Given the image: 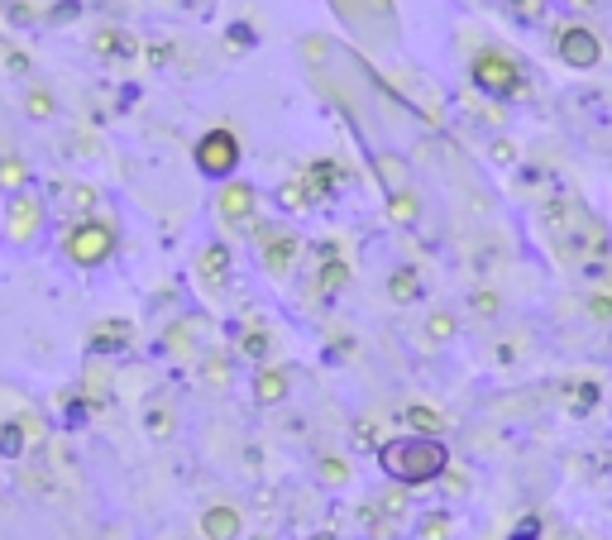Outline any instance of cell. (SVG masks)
<instances>
[{
    "label": "cell",
    "instance_id": "28",
    "mask_svg": "<svg viewBox=\"0 0 612 540\" xmlns=\"http://www.w3.org/2000/svg\"><path fill=\"white\" fill-rule=\"evenodd\" d=\"M321 478H326V483H345V478H350V464H340V459H321Z\"/></svg>",
    "mask_w": 612,
    "mask_h": 540
},
{
    "label": "cell",
    "instance_id": "32",
    "mask_svg": "<svg viewBox=\"0 0 612 540\" xmlns=\"http://www.w3.org/2000/svg\"><path fill=\"white\" fill-rule=\"evenodd\" d=\"M244 349H249L254 359H263V349H268V335H249V340H244Z\"/></svg>",
    "mask_w": 612,
    "mask_h": 540
},
{
    "label": "cell",
    "instance_id": "15",
    "mask_svg": "<svg viewBox=\"0 0 612 540\" xmlns=\"http://www.w3.org/2000/svg\"><path fill=\"white\" fill-rule=\"evenodd\" d=\"M388 297H393L397 306L421 302V273H416V268H397L393 278H388Z\"/></svg>",
    "mask_w": 612,
    "mask_h": 540
},
{
    "label": "cell",
    "instance_id": "16",
    "mask_svg": "<svg viewBox=\"0 0 612 540\" xmlns=\"http://www.w3.org/2000/svg\"><path fill=\"white\" fill-rule=\"evenodd\" d=\"M130 345V321H106L91 330V349L96 354H110V349H125Z\"/></svg>",
    "mask_w": 612,
    "mask_h": 540
},
{
    "label": "cell",
    "instance_id": "36",
    "mask_svg": "<svg viewBox=\"0 0 612 540\" xmlns=\"http://www.w3.org/2000/svg\"><path fill=\"white\" fill-rule=\"evenodd\" d=\"M201 540H206V536H201Z\"/></svg>",
    "mask_w": 612,
    "mask_h": 540
},
{
    "label": "cell",
    "instance_id": "33",
    "mask_svg": "<svg viewBox=\"0 0 612 540\" xmlns=\"http://www.w3.org/2000/svg\"><path fill=\"white\" fill-rule=\"evenodd\" d=\"M507 540H541V521H526L517 536H507Z\"/></svg>",
    "mask_w": 612,
    "mask_h": 540
},
{
    "label": "cell",
    "instance_id": "3",
    "mask_svg": "<svg viewBox=\"0 0 612 540\" xmlns=\"http://www.w3.org/2000/svg\"><path fill=\"white\" fill-rule=\"evenodd\" d=\"M469 77H474V87H479L483 96H493V101H512V96H522V87H526L522 67L512 63L507 53H498V48H483L479 58H474V67H469Z\"/></svg>",
    "mask_w": 612,
    "mask_h": 540
},
{
    "label": "cell",
    "instance_id": "29",
    "mask_svg": "<svg viewBox=\"0 0 612 540\" xmlns=\"http://www.w3.org/2000/svg\"><path fill=\"white\" fill-rule=\"evenodd\" d=\"M0 63L10 67V72H24V67H29V58H24L20 48H10V44H0Z\"/></svg>",
    "mask_w": 612,
    "mask_h": 540
},
{
    "label": "cell",
    "instance_id": "10",
    "mask_svg": "<svg viewBox=\"0 0 612 540\" xmlns=\"http://www.w3.org/2000/svg\"><path fill=\"white\" fill-rule=\"evenodd\" d=\"M240 512L235 507H211L206 517H201V536L206 540H240Z\"/></svg>",
    "mask_w": 612,
    "mask_h": 540
},
{
    "label": "cell",
    "instance_id": "13",
    "mask_svg": "<svg viewBox=\"0 0 612 540\" xmlns=\"http://www.w3.org/2000/svg\"><path fill=\"white\" fill-rule=\"evenodd\" d=\"M254 397H259L263 407L283 402L287 397V373L283 368H259V373H254Z\"/></svg>",
    "mask_w": 612,
    "mask_h": 540
},
{
    "label": "cell",
    "instance_id": "21",
    "mask_svg": "<svg viewBox=\"0 0 612 540\" xmlns=\"http://www.w3.org/2000/svg\"><path fill=\"white\" fill-rule=\"evenodd\" d=\"M96 53H134V44L120 29H101V34H96Z\"/></svg>",
    "mask_w": 612,
    "mask_h": 540
},
{
    "label": "cell",
    "instance_id": "31",
    "mask_svg": "<svg viewBox=\"0 0 612 540\" xmlns=\"http://www.w3.org/2000/svg\"><path fill=\"white\" fill-rule=\"evenodd\" d=\"M168 426H173V421H168V411H149V431L153 435H168Z\"/></svg>",
    "mask_w": 612,
    "mask_h": 540
},
{
    "label": "cell",
    "instance_id": "1",
    "mask_svg": "<svg viewBox=\"0 0 612 540\" xmlns=\"http://www.w3.org/2000/svg\"><path fill=\"white\" fill-rule=\"evenodd\" d=\"M378 469L402 483V488H421V483H436L450 469V450L436 435H397L388 445H378Z\"/></svg>",
    "mask_w": 612,
    "mask_h": 540
},
{
    "label": "cell",
    "instance_id": "22",
    "mask_svg": "<svg viewBox=\"0 0 612 540\" xmlns=\"http://www.w3.org/2000/svg\"><path fill=\"white\" fill-rule=\"evenodd\" d=\"M450 335H455V316L436 311V316L426 321V340H431V345H440V340H450Z\"/></svg>",
    "mask_w": 612,
    "mask_h": 540
},
{
    "label": "cell",
    "instance_id": "7",
    "mask_svg": "<svg viewBox=\"0 0 612 540\" xmlns=\"http://www.w3.org/2000/svg\"><path fill=\"white\" fill-rule=\"evenodd\" d=\"M48 201H53V211H58L67 225H72V220H87L91 211H96V192L82 187V182H63V187H53Z\"/></svg>",
    "mask_w": 612,
    "mask_h": 540
},
{
    "label": "cell",
    "instance_id": "5",
    "mask_svg": "<svg viewBox=\"0 0 612 540\" xmlns=\"http://www.w3.org/2000/svg\"><path fill=\"white\" fill-rule=\"evenodd\" d=\"M44 216H48L44 196L15 192V196H10V211H5V235L15 239V244H34V239H39V230H44Z\"/></svg>",
    "mask_w": 612,
    "mask_h": 540
},
{
    "label": "cell",
    "instance_id": "11",
    "mask_svg": "<svg viewBox=\"0 0 612 540\" xmlns=\"http://www.w3.org/2000/svg\"><path fill=\"white\" fill-rule=\"evenodd\" d=\"M292 259H297V239L292 235H268L263 239V268H268L273 278H283L287 268H292Z\"/></svg>",
    "mask_w": 612,
    "mask_h": 540
},
{
    "label": "cell",
    "instance_id": "4",
    "mask_svg": "<svg viewBox=\"0 0 612 540\" xmlns=\"http://www.w3.org/2000/svg\"><path fill=\"white\" fill-rule=\"evenodd\" d=\"M192 158H197L201 177H211V182H230L235 168H240V139H235L230 130H206L197 139Z\"/></svg>",
    "mask_w": 612,
    "mask_h": 540
},
{
    "label": "cell",
    "instance_id": "14",
    "mask_svg": "<svg viewBox=\"0 0 612 540\" xmlns=\"http://www.w3.org/2000/svg\"><path fill=\"white\" fill-rule=\"evenodd\" d=\"M0 192H29V163L20 153H0Z\"/></svg>",
    "mask_w": 612,
    "mask_h": 540
},
{
    "label": "cell",
    "instance_id": "25",
    "mask_svg": "<svg viewBox=\"0 0 612 540\" xmlns=\"http://www.w3.org/2000/svg\"><path fill=\"white\" fill-rule=\"evenodd\" d=\"M388 216L393 220H416V201H412V192H402V196H388Z\"/></svg>",
    "mask_w": 612,
    "mask_h": 540
},
{
    "label": "cell",
    "instance_id": "26",
    "mask_svg": "<svg viewBox=\"0 0 612 540\" xmlns=\"http://www.w3.org/2000/svg\"><path fill=\"white\" fill-rule=\"evenodd\" d=\"M24 106H29L34 120H48V115H53V96H48V91H29V101H24Z\"/></svg>",
    "mask_w": 612,
    "mask_h": 540
},
{
    "label": "cell",
    "instance_id": "6",
    "mask_svg": "<svg viewBox=\"0 0 612 540\" xmlns=\"http://www.w3.org/2000/svg\"><path fill=\"white\" fill-rule=\"evenodd\" d=\"M555 53H560V63L574 67V72H589V67L603 63V44H598V34L584 29V24H565L560 39H555Z\"/></svg>",
    "mask_w": 612,
    "mask_h": 540
},
{
    "label": "cell",
    "instance_id": "20",
    "mask_svg": "<svg viewBox=\"0 0 612 540\" xmlns=\"http://www.w3.org/2000/svg\"><path fill=\"white\" fill-rule=\"evenodd\" d=\"M0 454H5V459H20V454H24V431H20V421L0 426Z\"/></svg>",
    "mask_w": 612,
    "mask_h": 540
},
{
    "label": "cell",
    "instance_id": "27",
    "mask_svg": "<svg viewBox=\"0 0 612 540\" xmlns=\"http://www.w3.org/2000/svg\"><path fill=\"white\" fill-rule=\"evenodd\" d=\"M225 44H230V48H254V29H249V24H230Z\"/></svg>",
    "mask_w": 612,
    "mask_h": 540
},
{
    "label": "cell",
    "instance_id": "8",
    "mask_svg": "<svg viewBox=\"0 0 612 540\" xmlns=\"http://www.w3.org/2000/svg\"><path fill=\"white\" fill-rule=\"evenodd\" d=\"M216 211L230 220V225H244V220L254 216V187H249V182H230V187H220Z\"/></svg>",
    "mask_w": 612,
    "mask_h": 540
},
{
    "label": "cell",
    "instance_id": "18",
    "mask_svg": "<svg viewBox=\"0 0 612 540\" xmlns=\"http://www.w3.org/2000/svg\"><path fill=\"white\" fill-rule=\"evenodd\" d=\"M345 282V263H340V254L335 249H326V268H321V297H335V287Z\"/></svg>",
    "mask_w": 612,
    "mask_h": 540
},
{
    "label": "cell",
    "instance_id": "12",
    "mask_svg": "<svg viewBox=\"0 0 612 540\" xmlns=\"http://www.w3.org/2000/svg\"><path fill=\"white\" fill-rule=\"evenodd\" d=\"M197 273L206 287H225V278H230V249H225V244H206Z\"/></svg>",
    "mask_w": 612,
    "mask_h": 540
},
{
    "label": "cell",
    "instance_id": "34",
    "mask_svg": "<svg viewBox=\"0 0 612 540\" xmlns=\"http://www.w3.org/2000/svg\"><path fill=\"white\" fill-rule=\"evenodd\" d=\"M593 397H598V388H593V383H584V388H579V411H589Z\"/></svg>",
    "mask_w": 612,
    "mask_h": 540
},
{
    "label": "cell",
    "instance_id": "24",
    "mask_svg": "<svg viewBox=\"0 0 612 540\" xmlns=\"http://www.w3.org/2000/svg\"><path fill=\"white\" fill-rule=\"evenodd\" d=\"M407 421L416 426V435H431L440 426V411H431V407H407Z\"/></svg>",
    "mask_w": 612,
    "mask_h": 540
},
{
    "label": "cell",
    "instance_id": "9",
    "mask_svg": "<svg viewBox=\"0 0 612 540\" xmlns=\"http://www.w3.org/2000/svg\"><path fill=\"white\" fill-rule=\"evenodd\" d=\"M373 173L388 187V196L412 192V168H407V158H397V153H373Z\"/></svg>",
    "mask_w": 612,
    "mask_h": 540
},
{
    "label": "cell",
    "instance_id": "35",
    "mask_svg": "<svg viewBox=\"0 0 612 540\" xmlns=\"http://www.w3.org/2000/svg\"><path fill=\"white\" fill-rule=\"evenodd\" d=\"M569 5H593V0H569Z\"/></svg>",
    "mask_w": 612,
    "mask_h": 540
},
{
    "label": "cell",
    "instance_id": "30",
    "mask_svg": "<svg viewBox=\"0 0 612 540\" xmlns=\"http://www.w3.org/2000/svg\"><path fill=\"white\" fill-rule=\"evenodd\" d=\"M474 311H479V316H493V311H498V297H493V292H474Z\"/></svg>",
    "mask_w": 612,
    "mask_h": 540
},
{
    "label": "cell",
    "instance_id": "23",
    "mask_svg": "<svg viewBox=\"0 0 612 540\" xmlns=\"http://www.w3.org/2000/svg\"><path fill=\"white\" fill-rule=\"evenodd\" d=\"M278 206H287V211H306V206H311V196H306L302 182H287L283 192H278Z\"/></svg>",
    "mask_w": 612,
    "mask_h": 540
},
{
    "label": "cell",
    "instance_id": "17",
    "mask_svg": "<svg viewBox=\"0 0 612 540\" xmlns=\"http://www.w3.org/2000/svg\"><path fill=\"white\" fill-rule=\"evenodd\" d=\"M450 531H455L450 512H426V517H421V526H416V536H421V540H450Z\"/></svg>",
    "mask_w": 612,
    "mask_h": 540
},
{
    "label": "cell",
    "instance_id": "19",
    "mask_svg": "<svg viewBox=\"0 0 612 540\" xmlns=\"http://www.w3.org/2000/svg\"><path fill=\"white\" fill-rule=\"evenodd\" d=\"M546 5L550 0H507V10H512L517 24H541L546 20Z\"/></svg>",
    "mask_w": 612,
    "mask_h": 540
},
{
    "label": "cell",
    "instance_id": "2",
    "mask_svg": "<svg viewBox=\"0 0 612 540\" xmlns=\"http://www.w3.org/2000/svg\"><path fill=\"white\" fill-rule=\"evenodd\" d=\"M63 254H67V263H77V268H101V263L115 254V225L101 216L72 220L63 230Z\"/></svg>",
    "mask_w": 612,
    "mask_h": 540
}]
</instances>
